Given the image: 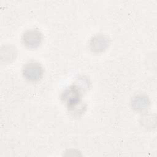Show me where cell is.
Returning <instances> with one entry per match:
<instances>
[{
	"mask_svg": "<svg viewBox=\"0 0 157 157\" xmlns=\"http://www.w3.org/2000/svg\"><path fill=\"white\" fill-rule=\"evenodd\" d=\"M22 73L23 77L29 82H37L42 78L44 69L39 63L31 61L23 66Z\"/></svg>",
	"mask_w": 157,
	"mask_h": 157,
	"instance_id": "1",
	"label": "cell"
},
{
	"mask_svg": "<svg viewBox=\"0 0 157 157\" xmlns=\"http://www.w3.org/2000/svg\"><path fill=\"white\" fill-rule=\"evenodd\" d=\"M82 94L76 85H72L65 89L61 94V99L69 108L74 107L81 101Z\"/></svg>",
	"mask_w": 157,
	"mask_h": 157,
	"instance_id": "2",
	"label": "cell"
},
{
	"mask_svg": "<svg viewBox=\"0 0 157 157\" xmlns=\"http://www.w3.org/2000/svg\"><path fill=\"white\" fill-rule=\"evenodd\" d=\"M42 40V33L36 29L28 30L22 36L24 45L29 48H36L40 45Z\"/></svg>",
	"mask_w": 157,
	"mask_h": 157,
	"instance_id": "3",
	"label": "cell"
},
{
	"mask_svg": "<svg viewBox=\"0 0 157 157\" xmlns=\"http://www.w3.org/2000/svg\"><path fill=\"white\" fill-rule=\"evenodd\" d=\"M110 44L107 37L102 34L94 36L90 41V48L94 53H101L106 50Z\"/></svg>",
	"mask_w": 157,
	"mask_h": 157,
	"instance_id": "4",
	"label": "cell"
},
{
	"mask_svg": "<svg viewBox=\"0 0 157 157\" xmlns=\"http://www.w3.org/2000/svg\"><path fill=\"white\" fill-rule=\"evenodd\" d=\"M150 105V101L147 97L139 95L134 97L131 102L132 107L136 111L142 112L145 110Z\"/></svg>",
	"mask_w": 157,
	"mask_h": 157,
	"instance_id": "5",
	"label": "cell"
},
{
	"mask_svg": "<svg viewBox=\"0 0 157 157\" xmlns=\"http://www.w3.org/2000/svg\"><path fill=\"white\" fill-rule=\"evenodd\" d=\"M16 55V50L12 47H4V48L1 50V59L4 60L5 62H10L15 58Z\"/></svg>",
	"mask_w": 157,
	"mask_h": 157,
	"instance_id": "6",
	"label": "cell"
}]
</instances>
